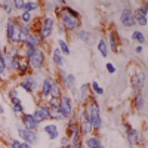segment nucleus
I'll list each match as a JSON object with an SVG mask.
<instances>
[{
    "mask_svg": "<svg viewBox=\"0 0 148 148\" xmlns=\"http://www.w3.org/2000/svg\"><path fill=\"white\" fill-rule=\"evenodd\" d=\"M55 12L64 31H77L80 28V15L76 9L64 5V8L55 9Z\"/></svg>",
    "mask_w": 148,
    "mask_h": 148,
    "instance_id": "1",
    "label": "nucleus"
},
{
    "mask_svg": "<svg viewBox=\"0 0 148 148\" xmlns=\"http://www.w3.org/2000/svg\"><path fill=\"white\" fill-rule=\"evenodd\" d=\"M67 138L70 139V144H79L82 142V132H80V123L76 117H73L67 125Z\"/></svg>",
    "mask_w": 148,
    "mask_h": 148,
    "instance_id": "2",
    "label": "nucleus"
},
{
    "mask_svg": "<svg viewBox=\"0 0 148 148\" xmlns=\"http://www.w3.org/2000/svg\"><path fill=\"white\" fill-rule=\"evenodd\" d=\"M59 113L64 119L71 117L73 114V101L68 95H61V104H59Z\"/></svg>",
    "mask_w": 148,
    "mask_h": 148,
    "instance_id": "3",
    "label": "nucleus"
},
{
    "mask_svg": "<svg viewBox=\"0 0 148 148\" xmlns=\"http://www.w3.org/2000/svg\"><path fill=\"white\" fill-rule=\"evenodd\" d=\"M53 27H55V21H53V18H51V16H46V18L43 19V22H42V28H40L39 36L42 37L43 40H45V39H47V37L52 34Z\"/></svg>",
    "mask_w": 148,
    "mask_h": 148,
    "instance_id": "4",
    "label": "nucleus"
},
{
    "mask_svg": "<svg viewBox=\"0 0 148 148\" xmlns=\"http://www.w3.org/2000/svg\"><path fill=\"white\" fill-rule=\"evenodd\" d=\"M31 116H33V119L36 120L37 125H39V123H42V121H45V120H47V119H51V110H49L46 105H39Z\"/></svg>",
    "mask_w": 148,
    "mask_h": 148,
    "instance_id": "5",
    "label": "nucleus"
},
{
    "mask_svg": "<svg viewBox=\"0 0 148 148\" xmlns=\"http://www.w3.org/2000/svg\"><path fill=\"white\" fill-rule=\"evenodd\" d=\"M132 88L135 90V93H138V92H142V88H144V84H145V74L142 71H136L132 76Z\"/></svg>",
    "mask_w": 148,
    "mask_h": 148,
    "instance_id": "6",
    "label": "nucleus"
},
{
    "mask_svg": "<svg viewBox=\"0 0 148 148\" xmlns=\"http://www.w3.org/2000/svg\"><path fill=\"white\" fill-rule=\"evenodd\" d=\"M28 62H30V65H31L33 68H36V70L42 68V65H43V62H45V52L42 51L40 47H37L36 52H34V55L28 59Z\"/></svg>",
    "mask_w": 148,
    "mask_h": 148,
    "instance_id": "7",
    "label": "nucleus"
},
{
    "mask_svg": "<svg viewBox=\"0 0 148 148\" xmlns=\"http://www.w3.org/2000/svg\"><path fill=\"white\" fill-rule=\"evenodd\" d=\"M18 135L21 136V139H24L25 144H28V145H33V144L37 142V132L27 130L24 127H18Z\"/></svg>",
    "mask_w": 148,
    "mask_h": 148,
    "instance_id": "8",
    "label": "nucleus"
},
{
    "mask_svg": "<svg viewBox=\"0 0 148 148\" xmlns=\"http://www.w3.org/2000/svg\"><path fill=\"white\" fill-rule=\"evenodd\" d=\"M126 130H127V139H129L130 147L144 142V139H142V136H141V133H139L136 129H133V127H130L129 125H126Z\"/></svg>",
    "mask_w": 148,
    "mask_h": 148,
    "instance_id": "9",
    "label": "nucleus"
},
{
    "mask_svg": "<svg viewBox=\"0 0 148 148\" xmlns=\"http://www.w3.org/2000/svg\"><path fill=\"white\" fill-rule=\"evenodd\" d=\"M74 82H76V77L73 74H64L62 70L59 71V83H58L59 86H62L65 89H73Z\"/></svg>",
    "mask_w": 148,
    "mask_h": 148,
    "instance_id": "10",
    "label": "nucleus"
},
{
    "mask_svg": "<svg viewBox=\"0 0 148 148\" xmlns=\"http://www.w3.org/2000/svg\"><path fill=\"white\" fill-rule=\"evenodd\" d=\"M120 22H121V25H125V27H132V25H135L133 14H132V10H130L129 8L123 9L121 15H120Z\"/></svg>",
    "mask_w": 148,
    "mask_h": 148,
    "instance_id": "11",
    "label": "nucleus"
},
{
    "mask_svg": "<svg viewBox=\"0 0 148 148\" xmlns=\"http://www.w3.org/2000/svg\"><path fill=\"white\" fill-rule=\"evenodd\" d=\"M21 121H22V125H24V129H27V130L36 132V130H37V126H39V125L36 123V120L33 119L31 114H25V113H24L22 117H21Z\"/></svg>",
    "mask_w": 148,
    "mask_h": 148,
    "instance_id": "12",
    "label": "nucleus"
},
{
    "mask_svg": "<svg viewBox=\"0 0 148 148\" xmlns=\"http://www.w3.org/2000/svg\"><path fill=\"white\" fill-rule=\"evenodd\" d=\"M18 25H19V22H16V19H14V18L8 19V24H6V37H8L9 43H12V39H14V34H15Z\"/></svg>",
    "mask_w": 148,
    "mask_h": 148,
    "instance_id": "13",
    "label": "nucleus"
},
{
    "mask_svg": "<svg viewBox=\"0 0 148 148\" xmlns=\"http://www.w3.org/2000/svg\"><path fill=\"white\" fill-rule=\"evenodd\" d=\"M19 86H21V88L25 90V92H33V90L36 89V86H37V80H36L33 76H30V77H25L24 80H21Z\"/></svg>",
    "mask_w": 148,
    "mask_h": 148,
    "instance_id": "14",
    "label": "nucleus"
},
{
    "mask_svg": "<svg viewBox=\"0 0 148 148\" xmlns=\"http://www.w3.org/2000/svg\"><path fill=\"white\" fill-rule=\"evenodd\" d=\"M28 70H30V62H28V59L25 58V56H19V62H18V68H16V71H18V74L19 76H25V74L28 73Z\"/></svg>",
    "mask_w": 148,
    "mask_h": 148,
    "instance_id": "15",
    "label": "nucleus"
},
{
    "mask_svg": "<svg viewBox=\"0 0 148 148\" xmlns=\"http://www.w3.org/2000/svg\"><path fill=\"white\" fill-rule=\"evenodd\" d=\"M119 36H117V31L116 30H111L110 31V47L113 49V52H117L119 51Z\"/></svg>",
    "mask_w": 148,
    "mask_h": 148,
    "instance_id": "16",
    "label": "nucleus"
},
{
    "mask_svg": "<svg viewBox=\"0 0 148 148\" xmlns=\"http://www.w3.org/2000/svg\"><path fill=\"white\" fill-rule=\"evenodd\" d=\"M84 144H86L88 148H102L101 138H98V136H88V139L84 141Z\"/></svg>",
    "mask_w": 148,
    "mask_h": 148,
    "instance_id": "17",
    "label": "nucleus"
},
{
    "mask_svg": "<svg viewBox=\"0 0 148 148\" xmlns=\"http://www.w3.org/2000/svg\"><path fill=\"white\" fill-rule=\"evenodd\" d=\"M79 92H80V93H79V99L84 104L86 101L89 99V96H90V86H89V84H83Z\"/></svg>",
    "mask_w": 148,
    "mask_h": 148,
    "instance_id": "18",
    "label": "nucleus"
},
{
    "mask_svg": "<svg viewBox=\"0 0 148 148\" xmlns=\"http://www.w3.org/2000/svg\"><path fill=\"white\" fill-rule=\"evenodd\" d=\"M133 105H135V108H136V111H142V110H144L145 101H144V95H142V92L135 93V98H133Z\"/></svg>",
    "mask_w": 148,
    "mask_h": 148,
    "instance_id": "19",
    "label": "nucleus"
},
{
    "mask_svg": "<svg viewBox=\"0 0 148 148\" xmlns=\"http://www.w3.org/2000/svg\"><path fill=\"white\" fill-rule=\"evenodd\" d=\"M43 130L49 135V139H51V141H53V139L58 138V126L55 125V123H53V125H47V126H45Z\"/></svg>",
    "mask_w": 148,
    "mask_h": 148,
    "instance_id": "20",
    "label": "nucleus"
},
{
    "mask_svg": "<svg viewBox=\"0 0 148 148\" xmlns=\"http://www.w3.org/2000/svg\"><path fill=\"white\" fill-rule=\"evenodd\" d=\"M51 86H52V77H46L42 83V96L51 95Z\"/></svg>",
    "mask_w": 148,
    "mask_h": 148,
    "instance_id": "21",
    "label": "nucleus"
},
{
    "mask_svg": "<svg viewBox=\"0 0 148 148\" xmlns=\"http://www.w3.org/2000/svg\"><path fill=\"white\" fill-rule=\"evenodd\" d=\"M10 105H12V110H14L15 113L24 114V105H22L19 98H14V99H10Z\"/></svg>",
    "mask_w": 148,
    "mask_h": 148,
    "instance_id": "22",
    "label": "nucleus"
},
{
    "mask_svg": "<svg viewBox=\"0 0 148 148\" xmlns=\"http://www.w3.org/2000/svg\"><path fill=\"white\" fill-rule=\"evenodd\" d=\"M132 14H133V21H135V22H138L139 25H142V27L147 25V16H144V15L141 14V12L138 10V8L135 9Z\"/></svg>",
    "mask_w": 148,
    "mask_h": 148,
    "instance_id": "23",
    "label": "nucleus"
},
{
    "mask_svg": "<svg viewBox=\"0 0 148 148\" xmlns=\"http://www.w3.org/2000/svg\"><path fill=\"white\" fill-rule=\"evenodd\" d=\"M52 59H53V64L55 65H58V67H62L64 65V58H62V53H61L59 49H53Z\"/></svg>",
    "mask_w": 148,
    "mask_h": 148,
    "instance_id": "24",
    "label": "nucleus"
},
{
    "mask_svg": "<svg viewBox=\"0 0 148 148\" xmlns=\"http://www.w3.org/2000/svg\"><path fill=\"white\" fill-rule=\"evenodd\" d=\"M59 104H61V98H53L51 96V99H49V110H51V113L52 111H59Z\"/></svg>",
    "mask_w": 148,
    "mask_h": 148,
    "instance_id": "25",
    "label": "nucleus"
},
{
    "mask_svg": "<svg viewBox=\"0 0 148 148\" xmlns=\"http://www.w3.org/2000/svg\"><path fill=\"white\" fill-rule=\"evenodd\" d=\"M77 39H80V40H83L84 43H90V40H92V36L88 33V31H84V30H80V31H77Z\"/></svg>",
    "mask_w": 148,
    "mask_h": 148,
    "instance_id": "26",
    "label": "nucleus"
},
{
    "mask_svg": "<svg viewBox=\"0 0 148 148\" xmlns=\"http://www.w3.org/2000/svg\"><path fill=\"white\" fill-rule=\"evenodd\" d=\"M98 51L101 52V55L104 56V58H107L108 56V47H107V42L105 40H99V43H98Z\"/></svg>",
    "mask_w": 148,
    "mask_h": 148,
    "instance_id": "27",
    "label": "nucleus"
},
{
    "mask_svg": "<svg viewBox=\"0 0 148 148\" xmlns=\"http://www.w3.org/2000/svg\"><path fill=\"white\" fill-rule=\"evenodd\" d=\"M36 9H39V2H25V5H24V12H31L36 10Z\"/></svg>",
    "mask_w": 148,
    "mask_h": 148,
    "instance_id": "28",
    "label": "nucleus"
},
{
    "mask_svg": "<svg viewBox=\"0 0 148 148\" xmlns=\"http://www.w3.org/2000/svg\"><path fill=\"white\" fill-rule=\"evenodd\" d=\"M132 39H133V40H136L139 45H144V43H145V37H144L142 31H133Z\"/></svg>",
    "mask_w": 148,
    "mask_h": 148,
    "instance_id": "29",
    "label": "nucleus"
},
{
    "mask_svg": "<svg viewBox=\"0 0 148 148\" xmlns=\"http://www.w3.org/2000/svg\"><path fill=\"white\" fill-rule=\"evenodd\" d=\"M80 132H82V136L83 135H89L92 132V126L89 123H80Z\"/></svg>",
    "mask_w": 148,
    "mask_h": 148,
    "instance_id": "30",
    "label": "nucleus"
},
{
    "mask_svg": "<svg viewBox=\"0 0 148 148\" xmlns=\"http://www.w3.org/2000/svg\"><path fill=\"white\" fill-rule=\"evenodd\" d=\"M19 21H22V24H31V21H33V16H31V14H30V12H22V15H21Z\"/></svg>",
    "mask_w": 148,
    "mask_h": 148,
    "instance_id": "31",
    "label": "nucleus"
},
{
    "mask_svg": "<svg viewBox=\"0 0 148 148\" xmlns=\"http://www.w3.org/2000/svg\"><path fill=\"white\" fill-rule=\"evenodd\" d=\"M90 90H93L96 95H102V93H104V89H102L96 82H92V84H90Z\"/></svg>",
    "mask_w": 148,
    "mask_h": 148,
    "instance_id": "32",
    "label": "nucleus"
},
{
    "mask_svg": "<svg viewBox=\"0 0 148 148\" xmlns=\"http://www.w3.org/2000/svg\"><path fill=\"white\" fill-rule=\"evenodd\" d=\"M59 47H61V52L65 53V55H70V47H68V43L64 42V40H59Z\"/></svg>",
    "mask_w": 148,
    "mask_h": 148,
    "instance_id": "33",
    "label": "nucleus"
},
{
    "mask_svg": "<svg viewBox=\"0 0 148 148\" xmlns=\"http://www.w3.org/2000/svg\"><path fill=\"white\" fill-rule=\"evenodd\" d=\"M3 9L6 10L8 15H12V12H14V3L12 2H5V8Z\"/></svg>",
    "mask_w": 148,
    "mask_h": 148,
    "instance_id": "34",
    "label": "nucleus"
},
{
    "mask_svg": "<svg viewBox=\"0 0 148 148\" xmlns=\"http://www.w3.org/2000/svg\"><path fill=\"white\" fill-rule=\"evenodd\" d=\"M6 62H5V59H3V56L0 55V74H5L6 73Z\"/></svg>",
    "mask_w": 148,
    "mask_h": 148,
    "instance_id": "35",
    "label": "nucleus"
},
{
    "mask_svg": "<svg viewBox=\"0 0 148 148\" xmlns=\"http://www.w3.org/2000/svg\"><path fill=\"white\" fill-rule=\"evenodd\" d=\"M14 3V9H24V5H25V2H21V0H15Z\"/></svg>",
    "mask_w": 148,
    "mask_h": 148,
    "instance_id": "36",
    "label": "nucleus"
},
{
    "mask_svg": "<svg viewBox=\"0 0 148 148\" xmlns=\"http://www.w3.org/2000/svg\"><path fill=\"white\" fill-rule=\"evenodd\" d=\"M107 71L113 74V73H116V67H114L113 64H111V62H108V64H107Z\"/></svg>",
    "mask_w": 148,
    "mask_h": 148,
    "instance_id": "37",
    "label": "nucleus"
},
{
    "mask_svg": "<svg viewBox=\"0 0 148 148\" xmlns=\"http://www.w3.org/2000/svg\"><path fill=\"white\" fill-rule=\"evenodd\" d=\"M138 10L141 12L144 16H147V14H148V8L147 6H141V8H138Z\"/></svg>",
    "mask_w": 148,
    "mask_h": 148,
    "instance_id": "38",
    "label": "nucleus"
},
{
    "mask_svg": "<svg viewBox=\"0 0 148 148\" xmlns=\"http://www.w3.org/2000/svg\"><path fill=\"white\" fill-rule=\"evenodd\" d=\"M10 145H12V148H21V142H19L18 139H14Z\"/></svg>",
    "mask_w": 148,
    "mask_h": 148,
    "instance_id": "39",
    "label": "nucleus"
},
{
    "mask_svg": "<svg viewBox=\"0 0 148 148\" xmlns=\"http://www.w3.org/2000/svg\"><path fill=\"white\" fill-rule=\"evenodd\" d=\"M9 98H10V99H14V98H18V92L14 89V90H10L9 92Z\"/></svg>",
    "mask_w": 148,
    "mask_h": 148,
    "instance_id": "40",
    "label": "nucleus"
},
{
    "mask_svg": "<svg viewBox=\"0 0 148 148\" xmlns=\"http://www.w3.org/2000/svg\"><path fill=\"white\" fill-rule=\"evenodd\" d=\"M0 148H8L6 141H5V139H2V138H0Z\"/></svg>",
    "mask_w": 148,
    "mask_h": 148,
    "instance_id": "41",
    "label": "nucleus"
},
{
    "mask_svg": "<svg viewBox=\"0 0 148 148\" xmlns=\"http://www.w3.org/2000/svg\"><path fill=\"white\" fill-rule=\"evenodd\" d=\"M31 145H28V144H25V142H21V148H30Z\"/></svg>",
    "mask_w": 148,
    "mask_h": 148,
    "instance_id": "42",
    "label": "nucleus"
},
{
    "mask_svg": "<svg viewBox=\"0 0 148 148\" xmlns=\"http://www.w3.org/2000/svg\"><path fill=\"white\" fill-rule=\"evenodd\" d=\"M136 52H138V53L142 52V46H138V47H136Z\"/></svg>",
    "mask_w": 148,
    "mask_h": 148,
    "instance_id": "43",
    "label": "nucleus"
},
{
    "mask_svg": "<svg viewBox=\"0 0 148 148\" xmlns=\"http://www.w3.org/2000/svg\"><path fill=\"white\" fill-rule=\"evenodd\" d=\"M5 113V108H3V105H0V114H3Z\"/></svg>",
    "mask_w": 148,
    "mask_h": 148,
    "instance_id": "44",
    "label": "nucleus"
},
{
    "mask_svg": "<svg viewBox=\"0 0 148 148\" xmlns=\"http://www.w3.org/2000/svg\"><path fill=\"white\" fill-rule=\"evenodd\" d=\"M61 148H68V145H65V147H61Z\"/></svg>",
    "mask_w": 148,
    "mask_h": 148,
    "instance_id": "45",
    "label": "nucleus"
},
{
    "mask_svg": "<svg viewBox=\"0 0 148 148\" xmlns=\"http://www.w3.org/2000/svg\"><path fill=\"white\" fill-rule=\"evenodd\" d=\"M0 83H2V79H0Z\"/></svg>",
    "mask_w": 148,
    "mask_h": 148,
    "instance_id": "46",
    "label": "nucleus"
}]
</instances>
